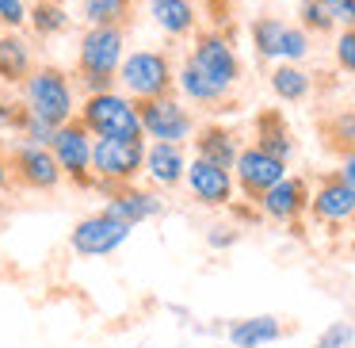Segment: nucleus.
Wrapping results in <instances>:
<instances>
[{
	"label": "nucleus",
	"mask_w": 355,
	"mask_h": 348,
	"mask_svg": "<svg viewBox=\"0 0 355 348\" xmlns=\"http://www.w3.org/2000/svg\"><path fill=\"white\" fill-rule=\"evenodd\" d=\"M123 47H126L123 27H111V24L88 27L77 54V77L85 85V92H107L115 85L119 65H123Z\"/></svg>",
	"instance_id": "nucleus-1"
},
{
	"label": "nucleus",
	"mask_w": 355,
	"mask_h": 348,
	"mask_svg": "<svg viewBox=\"0 0 355 348\" xmlns=\"http://www.w3.org/2000/svg\"><path fill=\"white\" fill-rule=\"evenodd\" d=\"M24 108L31 115H39L42 123L62 126L65 119H73V85L62 69L54 65H42L31 69L24 81Z\"/></svg>",
	"instance_id": "nucleus-2"
},
{
	"label": "nucleus",
	"mask_w": 355,
	"mask_h": 348,
	"mask_svg": "<svg viewBox=\"0 0 355 348\" xmlns=\"http://www.w3.org/2000/svg\"><path fill=\"white\" fill-rule=\"evenodd\" d=\"M77 119L96 138H141L138 108H134V100L119 96L115 88H107V92H88V100H85Z\"/></svg>",
	"instance_id": "nucleus-3"
},
{
	"label": "nucleus",
	"mask_w": 355,
	"mask_h": 348,
	"mask_svg": "<svg viewBox=\"0 0 355 348\" xmlns=\"http://www.w3.org/2000/svg\"><path fill=\"white\" fill-rule=\"evenodd\" d=\"M92 172L103 184H130L138 172H146V142L141 138H96Z\"/></svg>",
	"instance_id": "nucleus-4"
},
{
	"label": "nucleus",
	"mask_w": 355,
	"mask_h": 348,
	"mask_svg": "<svg viewBox=\"0 0 355 348\" xmlns=\"http://www.w3.org/2000/svg\"><path fill=\"white\" fill-rule=\"evenodd\" d=\"M172 65L157 50H138L119 65V85L134 96V100H153V96L172 92Z\"/></svg>",
	"instance_id": "nucleus-5"
},
{
	"label": "nucleus",
	"mask_w": 355,
	"mask_h": 348,
	"mask_svg": "<svg viewBox=\"0 0 355 348\" xmlns=\"http://www.w3.org/2000/svg\"><path fill=\"white\" fill-rule=\"evenodd\" d=\"M134 108H138V119H141V134H149L157 142H176V146H184L195 131L191 111L180 108V100L172 92L153 96V100H138Z\"/></svg>",
	"instance_id": "nucleus-6"
},
{
	"label": "nucleus",
	"mask_w": 355,
	"mask_h": 348,
	"mask_svg": "<svg viewBox=\"0 0 355 348\" xmlns=\"http://www.w3.org/2000/svg\"><path fill=\"white\" fill-rule=\"evenodd\" d=\"M88 126L80 119H65L54 131V142H50V154L58 157L65 176H73L80 188H92V138H88Z\"/></svg>",
	"instance_id": "nucleus-7"
},
{
	"label": "nucleus",
	"mask_w": 355,
	"mask_h": 348,
	"mask_svg": "<svg viewBox=\"0 0 355 348\" xmlns=\"http://www.w3.org/2000/svg\"><path fill=\"white\" fill-rule=\"evenodd\" d=\"M8 169H12V180H16V184L35 188V192H50V188H58V180L65 176L58 157L50 154V146H35V142H19V146L12 149Z\"/></svg>",
	"instance_id": "nucleus-8"
},
{
	"label": "nucleus",
	"mask_w": 355,
	"mask_h": 348,
	"mask_svg": "<svg viewBox=\"0 0 355 348\" xmlns=\"http://www.w3.org/2000/svg\"><path fill=\"white\" fill-rule=\"evenodd\" d=\"M252 42L260 58H283V62H298L309 54V35L306 27H291L275 16H263L252 24Z\"/></svg>",
	"instance_id": "nucleus-9"
},
{
	"label": "nucleus",
	"mask_w": 355,
	"mask_h": 348,
	"mask_svg": "<svg viewBox=\"0 0 355 348\" xmlns=\"http://www.w3.org/2000/svg\"><path fill=\"white\" fill-rule=\"evenodd\" d=\"M233 172H237L241 192H245L252 203H260V195L268 192L271 184H279V180L286 176V161L263 154L260 146H245L237 154V161H233Z\"/></svg>",
	"instance_id": "nucleus-10"
},
{
	"label": "nucleus",
	"mask_w": 355,
	"mask_h": 348,
	"mask_svg": "<svg viewBox=\"0 0 355 348\" xmlns=\"http://www.w3.org/2000/svg\"><path fill=\"white\" fill-rule=\"evenodd\" d=\"M309 210H313L317 222L344 226L355 218V192L344 184L340 172H324L317 180V192H309Z\"/></svg>",
	"instance_id": "nucleus-11"
},
{
	"label": "nucleus",
	"mask_w": 355,
	"mask_h": 348,
	"mask_svg": "<svg viewBox=\"0 0 355 348\" xmlns=\"http://www.w3.org/2000/svg\"><path fill=\"white\" fill-rule=\"evenodd\" d=\"M130 230L134 226L119 222V218H111V215H92V218H85V222H77V230H73V249H77L80 256H107V253H115L119 245H126Z\"/></svg>",
	"instance_id": "nucleus-12"
},
{
	"label": "nucleus",
	"mask_w": 355,
	"mask_h": 348,
	"mask_svg": "<svg viewBox=\"0 0 355 348\" xmlns=\"http://www.w3.org/2000/svg\"><path fill=\"white\" fill-rule=\"evenodd\" d=\"M309 210V180L306 176H283L260 195V215L271 222H298Z\"/></svg>",
	"instance_id": "nucleus-13"
},
{
	"label": "nucleus",
	"mask_w": 355,
	"mask_h": 348,
	"mask_svg": "<svg viewBox=\"0 0 355 348\" xmlns=\"http://www.w3.org/2000/svg\"><path fill=\"white\" fill-rule=\"evenodd\" d=\"M187 62H195L214 85H222V88H233V81L241 77V62H237V54H233V47L222 39V35H210V31L195 39V50H191Z\"/></svg>",
	"instance_id": "nucleus-14"
},
{
	"label": "nucleus",
	"mask_w": 355,
	"mask_h": 348,
	"mask_svg": "<svg viewBox=\"0 0 355 348\" xmlns=\"http://www.w3.org/2000/svg\"><path fill=\"white\" fill-rule=\"evenodd\" d=\"M184 180H187L191 195L202 203V207H230V199H233V176H230V169L207 161V157H195V161L187 165Z\"/></svg>",
	"instance_id": "nucleus-15"
},
{
	"label": "nucleus",
	"mask_w": 355,
	"mask_h": 348,
	"mask_svg": "<svg viewBox=\"0 0 355 348\" xmlns=\"http://www.w3.org/2000/svg\"><path fill=\"white\" fill-rule=\"evenodd\" d=\"M103 215L119 218V222H126V226H138V222H146V218L161 215V199H157L153 192L119 184V188H111V199H107V207H103Z\"/></svg>",
	"instance_id": "nucleus-16"
},
{
	"label": "nucleus",
	"mask_w": 355,
	"mask_h": 348,
	"mask_svg": "<svg viewBox=\"0 0 355 348\" xmlns=\"http://www.w3.org/2000/svg\"><path fill=\"white\" fill-rule=\"evenodd\" d=\"M252 131H256L252 146H260L263 154L279 157V161H291L294 157V134H291V123L283 119L279 108H263L260 115H256Z\"/></svg>",
	"instance_id": "nucleus-17"
},
{
	"label": "nucleus",
	"mask_w": 355,
	"mask_h": 348,
	"mask_svg": "<svg viewBox=\"0 0 355 348\" xmlns=\"http://www.w3.org/2000/svg\"><path fill=\"white\" fill-rule=\"evenodd\" d=\"M146 172L161 188H176L187 172L184 146H176V142H153V146H146Z\"/></svg>",
	"instance_id": "nucleus-18"
},
{
	"label": "nucleus",
	"mask_w": 355,
	"mask_h": 348,
	"mask_svg": "<svg viewBox=\"0 0 355 348\" xmlns=\"http://www.w3.org/2000/svg\"><path fill=\"white\" fill-rule=\"evenodd\" d=\"M317 138H321L324 154L347 157L355 154V108H340L332 115L317 119Z\"/></svg>",
	"instance_id": "nucleus-19"
},
{
	"label": "nucleus",
	"mask_w": 355,
	"mask_h": 348,
	"mask_svg": "<svg viewBox=\"0 0 355 348\" xmlns=\"http://www.w3.org/2000/svg\"><path fill=\"white\" fill-rule=\"evenodd\" d=\"M241 146H237V134L222 123H210L195 134V157H207V161L222 165V169H233Z\"/></svg>",
	"instance_id": "nucleus-20"
},
{
	"label": "nucleus",
	"mask_w": 355,
	"mask_h": 348,
	"mask_svg": "<svg viewBox=\"0 0 355 348\" xmlns=\"http://www.w3.org/2000/svg\"><path fill=\"white\" fill-rule=\"evenodd\" d=\"M149 16L168 35H191L195 31V8L191 0H149Z\"/></svg>",
	"instance_id": "nucleus-21"
},
{
	"label": "nucleus",
	"mask_w": 355,
	"mask_h": 348,
	"mask_svg": "<svg viewBox=\"0 0 355 348\" xmlns=\"http://www.w3.org/2000/svg\"><path fill=\"white\" fill-rule=\"evenodd\" d=\"M27 73H31V50H27V42L19 35H4L0 39V77L8 81V85H19V81H27Z\"/></svg>",
	"instance_id": "nucleus-22"
},
{
	"label": "nucleus",
	"mask_w": 355,
	"mask_h": 348,
	"mask_svg": "<svg viewBox=\"0 0 355 348\" xmlns=\"http://www.w3.org/2000/svg\"><path fill=\"white\" fill-rule=\"evenodd\" d=\"M180 92H184L187 100H195V103H222L230 88L214 85L195 62H184V69H180Z\"/></svg>",
	"instance_id": "nucleus-23"
},
{
	"label": "nucleus",
	"mask_w": 355,
	"mask_h": 348,
	"mask_svg": "<svg viewBox=\"0 0 355 348\" xmlns=\"http://www.w3.org/2000/svg\"><path fill=\"white\" fill-rule=\"evenodd\" d=\"M279 337H283L279 317H248V322H237L230 329V340L237 348H260V345H271Z\"/></svg>",
	"instance_id": "nucleus-24"
},
{
	"label": "nucleus",
	"mask_w": 355,
	"mask_h": 348,
	"mask_svg": "<svg viewBox=\"0 0 355 348\" xmlns=\"http://www.w3.org/2000/svg\"><path fill=\"white\" fill-rule=\"evenodd\" d=\"M271 92L286 103H302L309 96V73L298 69L294 62H283L271 69Z\"/></svg>",
	"instance_id": "nucleus-25"
},
{
	"label": "nucleus",
	"mask_w": 355,
	"mask_h": 348,
	"mask_svg": "<svg viewBox=\"0 0 355 348\" xmlns=\"http://www.w3.org/2000/svg\"><path fill=\"white\" fill-rule=\"evenodd\" d=\"M27 19H31V27L39 35H62V31H69V16H65V8L58 4V0H39Z\"/></svg>",
	"instance_id": "nucleus-26"
},
{
	"label": "nucleus",
	"mask_w": 355,
	"mask_h": 348,
	"mask_svg": "<svg viewBox=\"0 0 355 348\" xmlns=\"http://www.w3.org/2000/svg\"><path fill=\"white\" fill-rule=\"evenodd\" d=\"M134 0H85V19L88 24H111L123 27L126 16H130Z\"/></svg>",
	"instance_id": "nucleus-27"
},
{
	"label": "nucleus",
	"mask_w": 355,
	"mask_h": 348,
	"mask_svg": "<svg viewBox=\"0 0 355 348\" xmlns=\"http://www.w3.org/2000/svg\"><path fill=\"white\" fill-rule=\"evenodd\" d=\"M302 27H306V31L324 35V31L336 27V19L329 16V8H324L321 0H302Z\"/></svg>",
	"instance_id": "nucleus-28"
},
{
	"label": "nucleus",
	"mask_w": 355,
	"mask_h": 348,
	"mask_svg": "<svg viewBox=\"0 0 355 348\" xmlns=\"http://www.w3.org/2000/svg\"><path fill=\"white\" fill-rule=\"evenodd\" d=\"M336 62H340V69L355 73V27H347L336 39Z\"/></svg>",
	"instance_id": "nucleus-29"
},
{
	"label": "nucleus",
	"mask_w": 355,
	"mask_h": 348,
	"mask_svg": "<svg viewBox=\"0 0 355 348\" xmlns=\"http://www.w3.org/2000/svg\"><path fill=\"white\" fill-rule=\"evenodd\" d=\"M0 24L24 27L27 24V0H0Z\"/></svg>",
	"instance_id": "nucleus-30"
},
{
	"label": "nucleus",
	"mask_w": 355,
	"mask_h": 348,
	"mask_svg": "<svg viewBox=\"0 0 355 348\" xmlns=\"http://www.w3.org/2000/svg\"><path fill=\"white\" fill-rule=\"evenodd\" d=\"M321 4L329 8V16L336 19V24L355 27V0H321Z\"/></svg>",
	"instance_id": "nucleus-31"
},
{
	"label": "nucleus",
	"mask_w": 355,
	"mask_h": 348,
	"mask_svg": "<svg viewBox=\"0 0 355 348\" xmlns=\"http://www.w3.org/2000/svg\"><path fill=\"white\" fill-rule=\"evenodd\" d=\"M347 340H352V325H332V329L317 340V348H340V345H347Z\"/></svg>",
	"instance_id": "nucleus-32"
},
{
	"label": "nucleus",
	"mask_w": 355,
	"mask_h": 348,
	"mask_svg": "<svg viewBox=\"0 0 355 348\" xmlns=\"http://www.w3.org/2000/svg\"><path fill=\"white\" fill-rule=\"evenodd\" d=\"M16 115H19V108H16V103L0 100V131H16Z\"/></svg>",
	"instance_id": "nucleus-33"
},
{
	"label": "nucleus",
	"mask_w": 355,
	"mask_h": 348,
	"mask_svg": "<svg viewBox=\"0 0 355 348\" xmlns=\"http://www.w3.org/2000/svg\"><path fill=\"white\" fill-rule=\"evenodd\" d=\"M340 176H344V184L347 188H352V192H355V154H347V157H340Z\"/></svg>",
	"instance_id": "nucleus-34"
},
{
	"label": "nucleus",
	"mask_w": 355,
	"mask_h": 348,
	"mask_svg": "<svg viewBox=\"0 0 355 348\" xmlns=\"http://www.w3.org/2000/svg\"><path fill=\"white\" fill-rule=\"evenodd\" d=\"M12 188V169H8V157L0 154V192H8Z\"/></svg>",
	"instance_id": "nucleus-35"
},
{
	"label": "nucleus",
	"mask_w": 355,
	"mask_h": 348,
	"mask_svg": "<svg viewBox=\"0 0 355 348\" xmlns=\"http://www.w3.org/2000/svg\"><path fill=\"white\" fill-rule=\"evenodd\" d=\"M58 4H65V0H58Z\"/></svg>",
	"instance_id": "nucleus-36"
},
{
	"label": "nucleus",
	"mask_w": 355,
	"mask_h": 348,
	"mask_svg": "<svg viewBox=\"0 0 355 348\" xmlns=\"http://www.w3.org/2000/svg\"><path fill=\"white\" fill-rule=\"evenodd\" d=\"M352 249H355V241H352Z\"/></svg>",
	"instance_id": "nucleus-37"
}]
</instances>
